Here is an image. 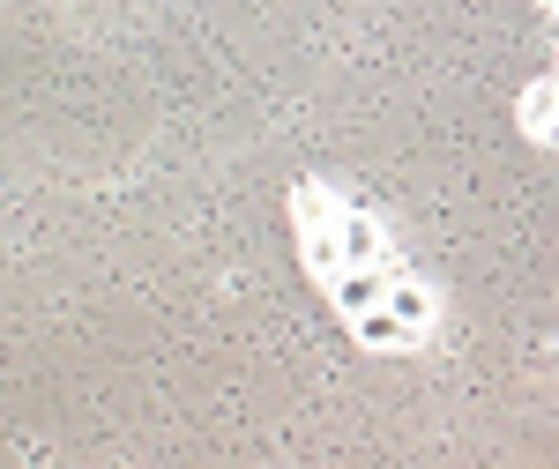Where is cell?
I'll use <instances>...</instances> for the list:
<instances>
[{"label":"cell","mask_w":559,"mask_h":469,"mask_svg":"<svg viewBox=\"0 0 559 469\" xmlns=\"http://www.w3.org/2000/svg\"><path fill=\"white\" fill-rule=\"evenodd\" d=\"M336 231H344V268H373V261L403 268V261H395V239H388V224L366 209V202H344V209H336Z\"/></svg>","instance_id":"6da1fadb"},{"label":"cell","mask_w":559,"mask_h":469,"mask_svg":"<svg viewBox=\"0 0 559 469\" xmlns=\"http://www.w3.org/2000/svg\"><path fill=\"white\" fill-rule=\"evenodd\" d=\"M388 284H395L388 261H373V268H336V276H329V299H336L344 321H358V313H373V305L388 299Z\"/></svg>","instance_id":"7a4b0ae2"},{"label":"cell","mask_w":559,"mask_h":469,"mask_svg":"<svg viewBox=\"0 0 559 469\" xmlns=\"http://www.w3.org/2000/svg\"><path fill=\"white\" fill-rule=\"evenodd\" d=\"M350 336H358V350H411V342H418V328H411V321H403V313H395V305H373V313H358V321H350Z\"/></svg>","instance_id":"3957f363"},{"label":"cell","mask_w":559,"mask_h":469,"mask_svg":"<svg viewBox=\"0 0 559 469\" xmlns=\"http://www.w3.org/2000/svg\"><path fill=\"white\" fill-rule=\"evenodd\" d=\"M515 120H522L530 142H559V83H552V75H545V83H530L515 97Z\"/></svg>","instance_id":"277c9868"},{"label":"cell","mask_w":559,"mask_h":469,"mask_svg":"<svg viewBox=\"0 0 559 469\" xmlns=\"http://www.w3.org/2000/svg\"><path fill=\"white\" fill-rule=\"evenodd\" d=\"M388 305H395V313H403L418 336H426L432 321H440V291H432L426 276H411V268H395V284H388Z\"/></svg>","instance_id":"5b68a950"},{"label":"cell","mask_w":559,"mask_h":469,"mask_svg":"<svg viewBox=\"0 0 559 469\" xmlns=\"http://www.w3.org/2000/svg\"><path fill=\"white\" fill-rule=\"evenodd\" d=\"M299 261L321 276V284H329V276L344 268V231H336V224H313V231H299Z\"/></svg>","instance_id":"8992f818"},{"label":"cell","mask_w":559,"mask_h":469,"mask_svg":"<svg viewBox=\"0 0 559 469\" xmlns=\"http://www.w3.org/2000/svg\"><path fill=\"white\" fill-rule=\"evenodd\" d=\"M552 68H559V23H552Z\"/></svg>","instance_id":"52a82bcc"},{"label":"cell","mask_w":559,"mask_h":469,"mask_svg":"<svg viewBox=\"0 0 559 469\" xmlns=\"http://www.w3.org/2000/svg\"><path fill=\"white\" fill-rule=\"evenodd\" d=\"M545 8H552V23H559V0H545Z\"/></svg>","instance_id":"ba28073f"},{"label":"cell","mask_w":559,"mask_h":469,"mask_svg":"<svg viewBox=\"0 0 559 469\" xmlns=\"http://www.w3.org/2000/svg\"><path fill=\"white\" fill-rule=\"evenodd\" d=\"M552 83H559V68H552Z\"/></svg>","instance_id":"9c48e42d"}]
</instances>
